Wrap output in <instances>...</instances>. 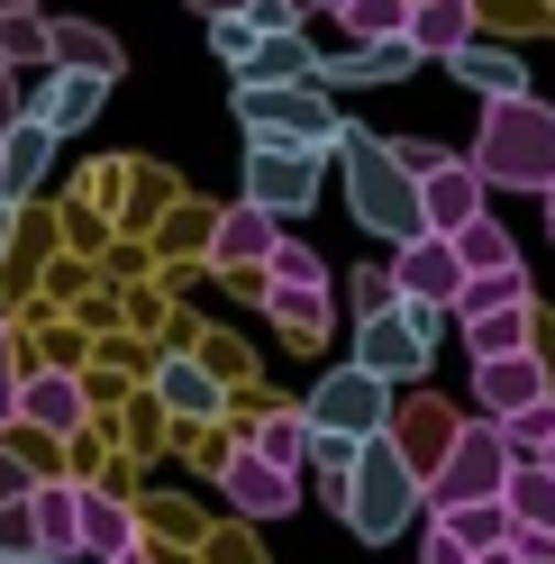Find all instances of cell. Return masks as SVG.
I'll return each mask as SVG.
<instances>
[{
  "instance_id": "ee69618b",
  "label": "cell",
  "mask_w": 555,
  "mask_h": 564,
  "mask_svg": "<svg viewBox=\"0 0 555 564\" xmlns=\"http://www.w3.org/2000/svg\"><path fill=\"white\" fill-rule=\"evenodd\" d=\"M19 110H28V100H19V74H10V64H0V137L19 128Z\"/></svg>"
},
{
  "instance_id": "7402d4cb",
  "label": "cell",
  "mask_w": 555,
  "mask_h": 564,
  "mask_svg": "<svg viewBox=\"0 0 555 564\" xmlns=\"http://www.w3.org/2000/svg\"><path fill=\"white\" fill-rule=\"evenodd\" d=\"M410 46H420V55L474 46V0H410Z\"/></svg>"
},
{
  "instance_id": "d6986e66",
  "label": "cell",
  "mask_w": 555,
  "mask_h": 564,
  "mask_svg": "<svg viewBox=\"0 0 555 564\" xmlns=\"http://www.w3.org/2000/svg\"><path fill=\"white\" fill-rule=\"evenodd\" d=\"M46 64H74V74H100V83H119L128 74V55H119V37L100 19H46Z\"/></svg>"
},
{
  "instance_id": "1f68e13d",
  "label": "cell",
  "mask_w": 555,
  "mask_h": 564,
  "mask_svg": "<svg viewBox=\"0 0 555 564\" xmlns=\"http://www.w3.org/2000/svg\"><path fill=\"white\" fill-rule=\"evenodd\" d=\"M255 455H273L283 474H301V455H309V410H273L264 429H255Z\"/></svg>"
},
{
  "instance_id": "74e56055",
  "label": "cell",
  "mask_w": 555,
  "mask_h": 564,
  "mask_svg": "<svg viewBox=\"0 0 555 564\" xmlns=\"http://www.w3.org/2000/svg\"><path fill=\"white\" fill-rule=\"evenodd\" d=\"M0 555H37V519H28V501H0Z\"/></svg>"
},
{
  "instance_id": "f6af8a7d",
  "label": "cell",
  "mask_w": 555,
  "mask_h": 564,
  "mask_svg": "<svg viewBox=\"0 0 555 564\" xmlns=\"http://www.w3.org/2000/svg\"><path fill=\"white\" fill-rule=\"evenodd\" d=\"M474 564H529V555H519V546H510V538H501V546H482V555H474Z\"/></svg>"
},
{
  "instance_id": "277c9868",
  "label": "cell",
  "mask_w": 555,
  "mask_h": 564,
  "mask_svg": "<svg viewBox=\"0 0 555 564\" xmlns=\"http://www.w3.org/2000/svg\"><path fill=\"white\" fill-rule=\"evenodd\" d=\"M237 128L247 147H309V155H337L346 110L319 83H237Z\"/></svg>"
},
{
  "instance_id": "ac0fdd59",
  "label": "cell",
  "mask_w": 555,
  "mask_h": 564,
  "mask_svg": "<svg viewBox=\"0 0 555 564\" xmlns=\"http://www.w3.org/2000/svg\"><path fill=\"white\" fill-rule=\"evenodd\" d=\"M273 246H283V219L255 209V200H237V209H219V228H210V264L237 273V264H264Z\"/></svg>"
},
{
  "instance_id": "5bb4252c",
  "label": "cell",
  "mask_w": 555,
  "mask_h": 564,
  "mask_svg": "<svg viewBox=\"0 0 555 564\" xmlns=\"http://www.w3.org/2000/svg\"><path fill=\"white\" fill-rule=\"evenodd\" d=\"M474 401H482V419H510V410L546 401V365H537V346H519V356H482V365H474Z\"/></svg>"
},
{
  "instance_id": "484cf974",
  "label": "cell",
  "mask_w": 555,
  "mask_h": 564,
  "mask_svg": "<svg viewBox=\"0 0 555 564\" xmlns=\"http://www.w3.org/2000/svg\"><path fill=\"white\" fill-rule=\"evenodd\" d=\"M501 501H510L519 528H546V538H555V465H510Z\"/></svg>"
},
{
  "instance_id": "e0dca14e",
  "label": "cell",
  "mask_w": 555,
  "mask_h": 564,
  "mask_svg": "<svg viewBox=\"0 0 555 564\" xmlns=\"http://www.w3.org/2000/svg\"><path fill=\"white\" fill-rule=\"evenodd\" d=\"M46 173H55V128L19 110V128L0 137V200H28V192H46Z\"/></svg>"
},
{
  "instance_id": "2e32d148",
  "label": "cell",
  "mask_w": 555,
  "mask_h": 564,
  "mask_svg": "<svg viewBox=\"0 0 555 564\" xmlns=\"http://www.w3.org/2000/svg\"><path fill=\"white\" fill-rule=\"evenodd\" d=\"M28 519H37V555H83V482L37 474L28 482Z\"/></svg>"
},
{
  "instance_id": "7c38bea8",
  "label": "cell",
  "mask_w": 555,
  "mask_h": 564,
  "mask_svg": "<svg viewBox=\"0 0 555 564\" xmlns=\"http://www.w3.org/2000/svg\"><path fill=\"white\" fill-rule=\"evenodd\" d=\"M219 491H228L247 519H292V510H301V474H283V465L255 455V446H237L228 465H219Z\"/></svg>"
},
{
  "instance_id": "f5cc1de1",
  "label": "cell",
  "mask_w": 555,
  "mask_h": 564,
  "mask_svg": "<svg viewBox=\"0 0 555 564\" xmlns=\"http://www.w3.org/2000/svg\"><path fill=\"white\" fill-rule=\"evenodd\" d=\"M537 465H555V437H546V455H537Z\"/></svg>"
},
{
  "instance_id": "8992f818",
  "label": "cell",
  "mask_w": 555,
  "mask_h": 564,
  "mask_svg": "<svg viewBox=\"0 0 555 564\" xmlns=\"http://www.w3.org/2000/svg\"><path fill=\"white\" fill-rule=\"evenodd\" d=\"M437 328V310H420V301H392V310H373V319L356 328V365H373L383 382H420L428 373V337Z\"/></svg>"
},
{
  "instance_id": "c3c4849f",
  "label": "cell",
  "mask_w": 555,
  "mask_h": 564,
  "mask_svg": "<svg viewBox=\"0 0 555 564\" xmlns=\"http://www.w3.org/2000/svg\"><path fill=\"white\" fill-rule=\"evenodd\" d=\"M192 10H200V19H228V10H247V0H192Z\"/></svg>"
},
{
  "instance_id": "52a82bcc",
  "label": "cell",
  "mask_w": 555,
  "mask_h": 564,
  "mask_svg": "<svg viewBox=\"0 0 555 564\" xmlns=\"http://www.w3.org/2000/svg\"><path fill=\"white\" fill-rule=\"evenodd\" d=\"M309 429H337V437H383L392 429V382L373 365H337L319 392H309Z\"/></svg>"
},
{
  "instance_id": "d590c367",
  "label": "cell",
  "mask_w": 555,
  "mask_h": 564,
  "mask_svg": "<svg viewBox=\"0 0 555 564\" xmlns=\"http://www.w3.org/2000/svg\"><path fill=\"white\" fill-rule=\"evenodd\" d=\"M210 46H219V64L237 74V64L255 55V28H247V10H228V19H210Z\"/></svg>"
},
{
  "instance_id": "7bdbcfd3",
  "label": "cell",
  "mask_w": 555,
  "mask_h": 564,
  "mask_svg": "<svg viewBox=\"0 0 555 564\" xmlns=\"http://www.w3.org/2000/svg\"><path fill=\"white\" fill-rule=\"evenodd\" d=\"M19 392V328H0V401Z\"/></svg>"
},
{
  "instance_id": "603a6c76",
  "label": "cell",
  "mask_w": 555,
  "mask_h": 564,
  "mask_svg": "<svg viewBox=\"0 0 555 564\" xmlns=\"http://www.w3.org/2000/svg\"><path fill=\"white\" fill-rule=\"evenodd\" d=\"M465 328V346H474V365L482 356H519V346H537L529 328H537V301H519V310H474V319H456Z\"/></svg>"
},
{
  "instance_id": "836d02e7",
  "label": "cell",
  "mask_w": 555,
  "mask_h": 564,
  "mask_svg": "<svg viewBox=\"0 0 555 564\" xmlns=\"http://www.w3.org/2000/svg\"><path fill=\"white\" fill-rule=\"evenodd\" d=\"M55 46H46V10H10V19H0V64H10V74H19V64H46Z\"/></svg>"
},
{
  "instance_id": "8d00e7d4",
  "label": "cell",
  "mask_w": 555,
  "mask_h": 564,
  "mask_svg": "<svg viewBox=\"0 0 555 564\" xmlns=\"http://www.w3.org/2000/svg\"><path fill=\"white\" fill-rule=\"evenodd\" d=\"M401 301V282H392V264H356V310L373 319V310H392Z\"/></svg>"
},
{
  "instance_id": "b9f144b4",
  "label": "cell",
  "mask_w": 555,
  "mask_h": 564,
  "mask_svg": "<svg viewBox=\"0 0 555 564\" xmlns=\"http://www.w3.org/2000/svg\"><path fill=\"white\" fill-rule=\"evenodd\" d=\"M510 546L529 555V564H555V538H546V528H519V519H510Z\"/></svg>"
},
{
  "instance_id": "6da1fadb",
  "label": "cell",
  "mask_w": 555,
  "mask_h": 564,
  "mask_svg": "<svg viewBox=\"0 0 555 564\" xmlns=\"http://www.w3.org/2000/svg\"><path fill=\"white\" fill-rule=\"evenodd\" d=\"M474 173L492 192H555V110L537 91L482 100V137H474Z\"/></svg>"
},
{
  "instance_id": "816d5d0a",
  "label": "cell",
  "mask_w": 555,
  "mask_h": 564,
  "mask_svg": "<svg viewBox=\"0 0 555 564\" xmlns=\"http://www.w3.org/2000/svg\"><path fill=\"white\" fill-rule=\"evenodd\" d=\"M537 200H546V228H555V192H537Z\"/></svg>"
},
{
  "instance_id": "8fae6325",
  "label": "cell",
  "mask_w": 555,
  "mask_h": 564,
  "mask_svg": "<svg viewBox=\"0 0 555 564\" xmlns=\"http://www.w3.org/2000/svg\"><path fill=\"white\" fill-rule=\"evenodd\" d=\"M83 382L74 373H19V392H10V429H37V437H83Z\"/></svg>"
},
{
  "instance_id": "ffe728a7",
  "label": "cell",
  "mask_w": 555,
  "mask_h": 564,
  "mask_svg": "<svg viewBox=\"0 0 555 564\" xmlns=\"http://www.w3.org/2000/svg\"><path fill=\"white\" fill-rule=\"evenodd\" d=\"M119 546H137V510L119 501V491L83 482V555H91V564H110Z\"/></svg>"
},
{
  "instance_id": "11a10c76",
  "label": "cell",
  "mask_w": 555,
  "mask_h": 564,
  "mask_svg": "<svg viewBox=\"0 0 555 564\" xmlns=\"http://www.w3.org/2000/svg\"><path fill=\"white\" fill-rule=\"evenodd\" d=\"M309 10H328V0H309Z\"/></svg>"
},
{
  "instance_id": "ba28073f",
  "label": "cell",
  "mask_w": 555,
  "mask_h": 564,
  "mask_svg": "<svg viewBox=\"0 0 555 564\" xmlns=\"http://www.w3.org/2000/svg\"><path fill=\"white\" fill-rule=\"evenodd\" d=\"M247 200L273 219H301L319 200V155L309 147H247Z\"/></svg>"
},
{
  "instance_id": "bcb514c9",
  "label": "cell",
  "mask_w": 555,
  "mask_h": 564,
  "mask_svg": "<svg viewBox=\"0 0 555 564\" xmlns=\"http://www.w3.org/2000/svg\"><path fill=\"white\" fill-rule=\"evenodd\" d=\"M10 237H19V200H0V256H10Z\"/></svg>"
},
{
  "instance_id": "ab89813d",
  "label": "cell",
  "mask_w": 555,
  "mask_h": 564,
  "mask_svg": "<svg viewBox=\"0 0 555 564\" xmlns=\"http://www.w3.org/2000/svg\"><path fill=\"white\" fill-rule=\"evenodd\" d=\"M392 155H401V173H437V164H446V147H428V137H401Z\"/></svg>"
},
{
  "instance_id": "db71d44e",
  "label": "cell",
  "mask_w": 555,
  "mask_h": 564,
  "mask_svg": "<svg viewBox=\"0 0 555 564\" xmlns=\"http://www.w3.org/2000/svg\"><path fill=\"white\" fill-rule=\"evenodd\" d=\"M0 429H10V401H0Z\"/></svg>"
},
{
  "instance_id": "f1b7e54d",
  "label": "cell",
  "mask_w": 555,
  "mask_h": 564,
  "mask_svg": "<svg viewBox=\"0 0 555 564\" xmlns=\"http://www.w3.org/2000/svg\"><path fill=\"white\" fill-rule=\"evenodd\" d=\"M155 392H164V410H183V419H210V410H219V382L200 373L192 356H173V365L155 373Z\"/></svg>"
},
{
  "instance_id": "4dcf8cb0",
  "label": "cell",
  "mask_w": 555,
  "mask_h": 564,
  "mask_svg": "<svg viewBox=\"0 0 555 564\" xmlns=\"http://www.w3.org/2000/svg\"><path fill=\"white\" fill-rule=\"evenodd\" d=\"M346 37H410V0H328Z\"/></svg>"
},
{
  "instance_id": "f35d334b",
  "label": "cell",
  "mask_w": 555,
  "mask_h": 564,
  "mask_svg": "<svg viewBox=\"0 0 555 564\" xmlns=\"http://www.w3.org/2000/svg\"><path fill=\"white\" fill-rule=\"evenodd\" d=\"M420 564H474V546H465V538H456V528H446V519H437V528H428V546H420Z\"/></svg>"
},
{
  "instance_id": "5b68a950",
  "label": "cell",
  "mask_w": 555,
  "mask_h": 564,
  "mask_svg": "<svg viewBox=\"0 0 555 564\" xmlns=\"http://www.w3.org/2000/svg\"><path fill=\"white\" fill-rule=\"evenodd\" d=\"M501 482H510V446L492 419H465L456 437H446V465L420 482L428 491V510H456V501H501Z\"/></svg>"
},
{
  "instance_id": "9c48e42d",
  "label": "cell",
  "mask_w": 555,
  "mask_h": 564,
  "mask_svg": "<svg viewBox=\"0 0 555 564\" xmlns=\"http://www.w3.org/2000/svg\"><path fill=\"white\" fill-rule=\"evenodd\" d=\"M392 282H401V301H420V310H456V292H465L456 237H437V228L401 237V246H392Z\"/></svg>"
},
{
  "instance_id": "d4e9b609",
  "label": "cell",
  "mask_w": 555,
  "mask_h": 564,
  "mask_svg": "<svg viewBox=\"0 0 555 564\" xmlns=\"http://www.w3.org/2000/svg\"><path fill=\"white\" fill-rule=\"evenodd\" d=\"M237 83H309V37L283 28V37H255V55L237 64Z\"/></svg>"
},
{
  "instance_id": "83f0119b",
  "label": "cell",
  "mask_w": 555,
  "mask_h": 564,
  "mask_svg": "<svg viewBox=\"0 0 555 564\" xmlns=\"http://www.w3.org/2000/svg\"><path fill=\"white\" fill-rule=\"evenodd\" d=\"M519 301H537V292H529V264L465 273V292H456V319H474V310H519Z\"/></svg>"
},
{
  "instance_id": "4316f807",
  "label": "cell",
  "mask_w": 555,
  "mask_h": 564,
  "mask_svg": "<svg viewBox=\"0 0 555 564\" xmlns=\"http://www.w3.org/2000/svg\"><path fill=\"white\" fill-rule=\"evenodd\" d=\"M456 264H465V273H501V264H519V237L492 219V209H482V219L456 228Z\"/></svg>"
},
{
  "instance_id": "30bf717a",
  "label": "cell",
  "mask_w": 555,
  "mask_h": 564,
  "mask_svg": "<svg viewBox=\"0 0 555 564\" xmlns=\"http://www.w3.org/2000/svg\"><path fill=\"white\" fill-rule=\"evenodd\" d=\"M420 46L410 37H356V46H337V55H309V83L319 91H337V83H410L420 74Z\"/></svg>"
},
{
  "instance_id": "44dd1931",
  "label": "cell",
  "mask_w": 555,
  "mask_h": 564,
  "mask_svg": "<svg viewBox=\"0 0 555 564\" xmlns=\"http://www.w3.org/2000/svg\"><path fill=\"white\" fill-rule=\"evenodd\" d=\"M264 310H273V328L301 337V346L328 337V282H264Z\"/></svg>"
},
{
  "instance_id": "3957f363",
  "label": "cell",
  "mask_w": 555,
  "mask_h": 564,
  "mask_svg": "<svg viewBox=\"0 0 555 564\" xmlns=\"http://www.w3.org/2000/svg\"><path fill=\"white\" fill-rule=\"evenodd\" d=\"M337 155H346V209H356V228H364V237L401 246V237H420V228H428V219H420V173H401V155L383 147V137L346 128V137H337Z\"/></svg>"
},
{
  "instance_id": "f546056e",
  "label": "cell",
  "mask_w": 555,
  "mask_h": 564,
  "mask_svg": "<svg viewBox=\"0 0 555 564\" xmlns=\"http://www.w3.org/2000/svg\"><path fill=\"white\" fill-rule=\"evenodd\" d=\"M492 429H501V446H510V465H537L546 437H555V392L529 401V410H510V419H492Z\"/></svg>"
},
{
  "instance_id": "e575fe53",
  "label": "cell",
  "mask_w": 555,
  "mask_h": 564,
  "mask_svg": "<svg viewBox=\"0 0 555 564\" xmlns=\"http://www.w3.org/2000/svg\"><path fill=\"white\" fill-rule=\"evenodd\" d=\"M264 282H328V264H319V246H273V256H264Z\"/></svg>"
},
{
  "instance_id": "9a60e30c",
  "label": "cell",
  "mask_w": 555,
  "mask_h": 564,
  "mask_svg": "<svg viewBox=\"0 0 555 564\" xmlns=\"http://www.w3.org/2000/svg\"><path fill=\"white\" fill-rule=\"evenodd\" d=\"M100 100H110V83H100V74H74V64H46V91L28 100V119H46L55 137H74V128H91V119H100Z\"/></svg>"
},
{
  "instance_id": "cb8c5ba5",
  "label": "cell",
  "mask_w": 555,
  "mask_h": 564,
  "mask_svg": "<svg viewBox=\"0 0 555 564\" xmlns=\"http://www.w3.org/2000/svg\"><path fill=\"white\" fill-rule=\"evenodd\" d=\"M446 64H456V83H474L482 100H510V91H529V64H519V55H501V46H456Z\"/></svg>"
},
{
  "instance_id": "f907efd6",
  "label": "cell",
  "mask_w": 555,
  "mask_h": 564,
  "mask_svg": "<svg viewBox=\"0 0 555 564\" xmlns=\"http://www.w3.org/2000/svg\"><path fill=\"white\" fill-rule=\"evenodd\" d=\"M10 10H37V0H0V19H10Z\"/></svg>"
},
{
  "instance_id": "681fc988",
  "label": "cell",
  "mask_w": 555,
  "mask_h": 564,
  "mask_svg": "<svg viewBox=\"0 0 555 564\" xmlns=\"http://www.w3.org/2000/svg\"><path fill=\"white\" fill-rule=\"evenodd\" d=\"M110 564H155V555H146V546H119V555H110Z\"/></svg>"
},
{
  "instance_id": "d6a6232c",
  "label": "cell",
  "mask_w": 555,
  "mask_h": 564,
  "mask_svg": "<svg viewBox=\"0 0 555 564\" xmlns=\"http://www.w3.org/2000/svg\"><path fill=\"white\" fill-rule=\"evenodd\" d=\"M437 519H446V528H456V538H465L474 555L510 538V501H456V510H437Z\"/></svg>"
},
{
  "instance_id": "60d3db41",
  "label": "cell",
  "mask_w": 555,
  "mask_h": 564,
  "mask_svg": "<svg viewBox=\"0 0 555 564\" xmlns=\"http://www.w3.org/2000/svg\"><path fill=\"white\" fill-rule=\"evenodd\" d=\"M28 482H37V474H28L19 455H10V437H0V501H28Z\"/></svg>"
},
{
  "instance_id": "4fadbf2b",
  "label": "cell",
  "mask_w": 555,
  "mask_h": 564,
  "mask_svg": "<svg viewBox=\"0 0 555 564\" xmlns=\"http://www.w3.org/2000/svg\"><path fill=\"white\" fill-rule=\"evenodd\" d=\"M482 209H492V183L474 173V155H446L437 173H420V219L437 237H456L465 219H482Z\"/></svg>"
},
{
  "instance_id": "7dc6e473",
  "label": "cell",
  "mask_w": 555,
  "mask_h": 564,
  "mask_svg": "<svg viewBox=\"0 0 555 564\" xmlns=\"http://www.w3.org/2000/svg\"><path fill=\"white\" fill-rule=\"evenodd\" d=\"M0 564H91V555H0Z\"/></svg>"
},
{
  "instance_id": "7a4b0ae2",
  "label": "cell",
  "mask_w": 555,
  "mask_h": 564,
  "mask_svg": "<svg viewBox=\"0 0 555 564\" xmlns=\"http://www.w3.org/2000/svg\"><path fill=\"white\" fill-rule=\"evenodd\" d=\"M428 474L401 455V437L383 429V437H364L356 446V474H346V491H337V510H346V528H356L364 546H383V538H401L410 519L428 510V491H420Z\"/></svg>"
}]
</instances>
